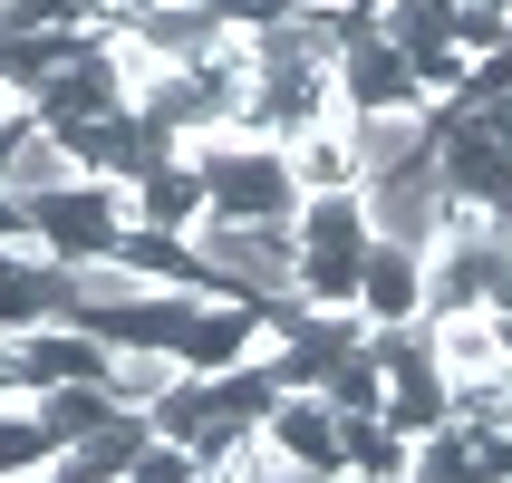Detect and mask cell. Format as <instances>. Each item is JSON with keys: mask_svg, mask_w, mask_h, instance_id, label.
<instances>
[{"mask_svg": "<svg viewBox=\"0 0 512 483\" xmlns=\"http://www.w3.org/2000/svg\"><path fill=\"white\" fill-rule=\"evenodd\" d=\"M329 483H358V474H329Z\"/></svg>", "mask_w": 512, "mask_h": 483, "instance_id": "obj_26", "label": "cell"}, {"mask_svg": "<svg viewBox=\"0 0 512 483\" xmlns=\"http://www.w3.org/2000/svg\"><path fill=\"white\" fill-rule=\"evenodd\" d=\"M358 203H368V232H377V242H406V252H426L455 194H445V174H435V155H426V165L368 174V184H358Z\"/></svg>", "mask_w": 512, "mask_h": 483, "instance_id": "obj_5", "label": "cell"}, {"mask_svg": "<svg viewBox=\"0 0 512 483\" xmlns=\"http://www.w3.org/2000/svg\"><path fill=\"white\" fill-rule=\"evenodd\" d=\"M0 242H29V223H20V203L0 194Z\"/></svg>", "mask_w": 512, "mask_h": 483, "instance_id": "obj_24", "label": "cell"}, {"mask_svg": "<svg viewBox=\"0 0 512 483\" xmlns=\"http://www.w3.org/2000/svg\"><path fill=\"white\" fill-rule=\"evenodd\" d=\"M10 368H20L29 397H49V387H87V377H107V339H87V329H29V339H10Z\"/></svg>", "mask_w": 512, "mask_h": 483, "instance_id": "obj_9", "label": "cell"}, {"mask_svg": "<svg viewBox=\"0 0 512 483\" xmlns=\"http://www.w3.org/2000/svg\"><path fill=\"white\" fill-rule=\"evenodd\" d=\"M435 174H445V194H455V203H474V213L512 223V145L493 136L484 116L435 107Z\"/></svg>", "mask_w": 512, "mask_h": 483, "instance_id": "obj_4", "label": "cell"}, {"mask_svg": "<svg viewBox=\"0 0 512 483\" xmlns=\"http://www.w3.org/2000/svg\"><path fill=\"white\" fill-rule=\"evenodd\" d=\"M358 319H368V329H426V252H406V242H368Z\"/></svg>", "mask_w": 512, "mask_h": 483, "instance_id": "obj_7", "label": "cell"}, {"mask_svg": "<svg viewBox=\"0 0 512 483\" xmlns=\"http://www.w3.org/2000/svg\"><path fill=\"white\" fill-rule=\"evenodd\" d=\"M455 426H474V435H512V358H503V368H484L474 387H455Z\"/></svg>", "mask_w": 512, "mask_h": 483, "instance_id": "obj_19", "label": "cell"}, {"mask_svg": "<svg viewBox=\"0 0 512 483\" xmlns=\"http://www.w3.org/2000/svg\"><path fill=\"white\" fill-rule=\"evenodd\" d=\"M126 483H194V455H184V445H145V455L126 464Z\"/></svg>", "mask_w": 512, "mask_h": 483, "instance_id": "obj_22", "label": "cell"}, {"mask_svg": "<svg viewBox=\"0 0 512 483\" xmlns=\"http://www.w3.org/2000/svg\"><path fill=\"white\" fill-rule=\"evenodd\" d=\"M184 242H194V261L213 271L223 300H252V310L300 300V232L290 223H223V213H203Z\"/></svg>", "mask_w": 512, "mask_h": 483, "instance_id": "obj_2", "label": "cell"}, {"mask_svg": "<svg viewBox=\"0 0 512 483\" xmlns=\"http://www.w3.org/2000/svg\"><path fill=\"white\" fill-rule=\"evenodd\" d=\"M348 145H358V184L397 174V165H426L435 155V107H377V116L348 126Z\"/></svg>", "mask_w": 512, "mask_h": 483, "instance_id": "obj_11", "label": "cell"}, {"mask_svg": "<svg viewBox=\"0 0 512 483\" xmlns=\"http://www.w3.org/2000/svg\"><path fill=\"white\" fill-rule=\"evenodd\" d=\"M29 107H39V126H87V116H116V78H107V58H97V49L68 58V68H58V78L39 87Z\"/></svg>", "mask_w": 512, "mask_h": 483, "instance_id": "obj_14", "label": "cell"}, {"mask_svg": "<svg viewBox=\"0 0 512 483\" xmlns=\"http://www.w3.org/2000/svg\"><path fill=\"white\" fill-rule=\"evenodd\" d=\"M319 397L339 406V416H377V406H387V358H377V348H358V358H339Z\"/></svg>", "mask_w": 512, "mask_h": 483, "instance_id": "obj_18", "label": "cell"}, {"mask_svg": "<svg viewBox=\"0 0 512 483\" xmlns=\"http://www.w3.org/2000/svg\"><path fill=\"white\" fill-rule=\"evenodd\" d=\"M136 39L165 58L174 78H194V68H213V58L232 49V29L213 20V0H174V10H145V20H136Z\"/></svg>", "mask_w": 512, "mask_h": 483, "instance_id": "obj_10", "label": "cell"}, {"mask_svg": "<svg viewBox=\"0 0 512 483\" xmlns=\"http://www.w3.org/2000/svg\"><path fill=\"white\" fill-rule=\"evenodd\" d=\"M464 116H484V126H493V136H503V145H512V87H493V97H484V107H464Z\"/></svg>", "mask_w": 512, "mask_h": 483, "instance_id": "obj_23", "label": "cell"}, {"mask_svg": "<svg viewBox=\"0 0 512 483\" xmlns=\"http://www.w3.org/2000/svg\"><path fill=\"white\" fill-rule=\"evenodd\" d=\"M29 242H39V261H58V271H78V261H107L116 232L136 223V184H107V174H78V184H58V194L20 203Z\"/></svg>", "mask_w": 512, "mask_h": 483, "instance_id": "obj_3", "label": "cell"}, {"mask_svg": "<svg viewBox=\"0 0 512 483\" xmlns=\"http://www.w3.org/2000/svg\"><path fill=\"white\" fill-rule=\"evenodd\" d=\"M445 39H455L464 58H503L512 49V20L493 10V0H445Z\"/></svg>", "mask_w": 512, "mask_h": 483, "instance_id": "obj_21", "label": "cell"}, {"mask_svg": "<svg viewBox=\"0 0 512 483\" xmlns=\"http://www.w3.org/2000/svg\"><path fill=\"white\" fill-rule=\"evenodd\" d=\"M339 97H348L358 116H377V107H435L426 87H416V68H406L387 39H358V49L339 58Z\"/></svg>", "mask_w": 512, "mask_h": 483, "instance_id": "obj_12", "label": "cell"}, {"mask_svg": "<svg viewBox=\"0 0 512 483\" xmlns=\"http://www.w3.org/2000/svg\"><path fill=\"white\" fill-rule=\"evenodd\" d=\"M426 358L445 387H474L484 368H503V339H493L484 310H455V319H426Z\"/></svg>", "mask_w": 512, "mask_h": 483, "instance_id": "obj_13", "label": "cell"}, {"mask_svg": "<svg viewBox=\"0 0 512 483\" xmlns=\"http://www.w3.org/2000/svg\"><path fill=\"white\" fill-rule=\"evenodd\" d=\"M174 387H184V358H174V348H107V397L116 406H165Z\"/></svg>", "mask_w": 512, "mask_h": 483, "instance_id": "obj_16", "label": "cell"}, {"mask_svg": "<svg viewBox=\"0 0 512 483\" xmlns=\"http://www.w3.org/2000/svg\"><path fill=\"white\" fill-rule=\"evenodd\" d=\"M58 319H68V271L39 261V242H0V339H29Z\"/></svg>", "mask_w": 512, "mask_h": 483, "instance_id": "obj_6", "label": "cell"}, {"mask_svg": "<svg viewBox=\"0 0 512 483\" xmlns=\"http://www.w3.org/2000/svg\"><path fill=\"white\" fill-rule=\"evenodd\" d=\"M29 416H39L49 445H78V435H97L107 416H126V406L107 397V377H87V387H49V397H29Z\"/></svg>", "mask_w": 512, "mask_h": 483, "instance_id": "obj_17", "label": "cell"}, {"mask_svg": "<svg viewBox=\"0 0 512 483\" xmlns=\"http://www.w3.org/2000/svg\"><path fill=\"white\" fill-rule=\"evenodd\" d=\"M203 174V213H223V223H300V174H290L281 145L261 136H194L184 145Z\"/></svg>", "mask_w": 512, "mask_h": 483, "instance_id": "obj_1", "label": "cell"}, {"mask_svg": "<svg viewBox=\"0 0 512 483\" xmlns=\"http://www.w3.org/2000/svg\"><path fill=\"white\" fill-rule=\"evenodd\" d=\"M136 223H155V232H194V223H203V174H194L184 145H174L165 165L136 184Z\"/></svg>", "mask_w": 512, "mask_h": 483, "instance_id": "obj_15", "label": "cell"}, {"mask_svg": "<svg viewBox=\"0 0 512 483\" xmlns=\"http://www.w3.org/2000/svg\"><path fill=\"white\" fill-rule=\"evenodd\" d=\"M10 107H20V97H0V116H10Z\"/></svg>", "mask_w": 512, "mask_h": 483, "instance_id": "obj_25", "label": "cell"}, {"mask_svg": "<svg viewBox=\"0 0 512 483\" xmlns=\"http://www.w3.org/2000/svg\"><path fill=\"white\" fill-rule=\"evenodd\" d=\"M261 435H271V455H281L290 474H310V483L348 474L339 464V406L329 397H281L271 416H261Z\"/></svg>", "mask_w": 512, "mask_h": 483, "instance_id": "obj_8", "label": "cell"}, {"mask_svg": "<svg viewBox=\"0 0 512 483\" xmlns=\"http://www.w3.org/2000/svg\"><path fill=\"white\" fill-rule=\"evenodd\" d=\"M49 455H58V445L39 435V416H29V397H0V483H10V474H39Z\"/></svg>", "mask_w": 512, "mask_h": 483, "instance_id": "obj_20", "label": "cell"}]
</instances>
